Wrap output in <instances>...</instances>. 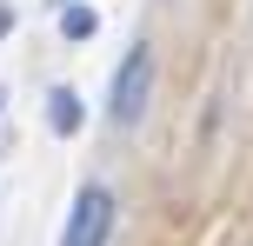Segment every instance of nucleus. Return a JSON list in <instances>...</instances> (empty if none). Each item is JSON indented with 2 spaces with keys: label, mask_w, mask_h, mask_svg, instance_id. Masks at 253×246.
<instances>
[{
  "label": "nucleus",
  "mask_w": 253,
  "mask_h": 246,
  "mask_svg": "<svg viewBox=\"0 0 253 246\" xmlns=\"http://www.w3.org/2000/svg\"><path fill=\"white\" fill-rule=\"evenodd\" d=\"M147 93H153V47L147 40H133L114 73V93H107V120L114 127H140L147 120Z\"/></svg>",
  "instance_id": "1"
},
{
  "label": "nucleus",
  "mask_w": 253,
  "mask_h": 246,
  "mask_svg": "<svg viewBox=\"0 0 253 246\" xmlns=\"http://www.w3.org/2000/svg\"><path fill=\"white\" fill-rule=\"evenodd\" d=\"M114 220H120L114 193H107V186H80L74 213H67V233H60V246H107V240H114Z\"/></svg>",
  "instance_id": "2"
},
{
  "label": "nucleus",
  "mask_w": 253,
  "mask_h": 246,
  "mask_svg": "<svg viewBox=\"0 0 253 246\" xmlns=\"http://www.w3.org/2000/svg\"><path fill=\"white\" fill-rule=\"evenodd\" d=\"M80 120H87V113H80V93L74 87H53L47 93V127L67 140V133H80Z\"/></svg>",
  "instance_id": "3"
},
{
  "label": "nucleus",
  "mask_w": 253,
  "mask_h": 246,
  "mask_svg": "<svg viewBox=\"0 0 253 246\" xmlns=\"http://www.w3.org/2000/svg\"><path fill=\"white\" fill-rule=\"evenodd\" d=\"M93 27H100V13H93V7H80V0H74V7H60V34H67V40H93Z\"/></svg>",
  "instance_id": "4"
},
{
  "label": "nucleus",
  "mask_w": 253,
  "mask_h": 246,
  "mask_svg": "<svg viewBox=\"0 0 253 246\" xmlns=\"http://www.w3.org/2000/svg\"><path fill=\"white\" fill-rule=\"evenodd\" d=\"M7 27H13V7H0V34H7Z\"/></svg>",
  "instance_id": "5"
},
{
  "label": "nucleus",
  "mask_w": 253,
  "mask_h": 246,
  "mask_svg": "<svg viewBox=\"0 0 253 246\" xmlns=\"http://www.w3.org/2000/svg\"><path fill=\"white\" fill-rule=\"evenodd\" d=\"M0 100H7V93H0Z\"/></svg>",
  "instance_id": "6"
}]
</instances>
